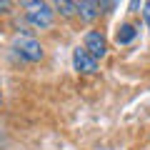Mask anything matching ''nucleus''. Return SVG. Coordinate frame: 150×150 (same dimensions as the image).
<instances>
[{"label": "nucleus", "instance_id": "9d476101", "mask_svg": "<svg viewBox=\"0 0 150 150\" xmlns=\"http://www.w3.org/2000/svg\"><path fill=\"white\" fill-rule=\"evenodd\" d=\"M0 103H3V95H0Z\"/></svg>", "mask_w": 150, "mask_h": 150}, {"label": "nucleus", "instance_id": "f257e3e1", "mask_svg": "<svg viewBox=\"0 0 150 150\" xmlns=\"http://www.w3.org/2000/svg\"><path fill=\"white\" fill-rule=\"evenodd\" d=\"M25 18L28 23H30L33 28H38V30H45V28L53 25V5H48V3H25Z\"/></svg>", "mask_w": 150, "mask_h": 150}, {"label": "nucleus", "instance_id": "7ed1b4c3", "mask_svg": "<svg viewBox=\"0 0 150 150\" xmlns=\"http://www.w3.org/2000/svg\"><path fill=\"white\" fill-rule=\"evenodd\" d=\"M83 48L88 50V53L93 55V58H103V55L108 53V40H105V35L103 33H98V30H88L85 33V38H83Z\"/></svg>", "mask_w": 150, "mask_h": 150}, {"label": "nucleus", "instance_id": "6e6552de", "mask_svg": "<svg viewBox=\"0 0 150 150\" xmlns=\"http://www.w3.org/2000/svg\"><path fill=\"white\" fill-rule=\"evenodd\" d=\"M143 18H145V23L150 25V3H143Z\"/></svg>", "mask_w": 150, "mask_h": 150}, {"label": "nucleus", "instance_id": "0eeeda50", "mask_svg": "<svg viewBox=\"0 0 150 150\" xmlns=\"http://www.w3.org/2000/svg\"><path fill=\"white\" fill-rule=\"evenodd\" d=\"M55 10L60 13V15H73V13H78V8H75V3H55Z\"/></svg>", "mask_w": 150, "mask_h": 150}, {"label": "nucleus", "instance_id": "f03ea898", "mask_svg": "<svg viewBox=\"0 0 150 150\" xmlns=\"http://www.w3.org/2000/svg\"><path fill=\"white\" fill-rule=\"evenodd\" d=\"M15 50H18L20 58L30 60V63H38V60L43 58V45L38 43L35 38H28V35L15 38Z\"/></svg>", "mask_w": 150, "mask_h": 150}, {"label": "nucleus", "instance_id": "423d86ee", "mask_svg": "<svg viewBox=\"0 0 150 150\" xmlns=\"http://www.w3.org/2000/svg\"><path fill=\"white\" fill-rule=\"evenodd\" d=\"M135 38H138V30H135V25L125 23V25H120V28H118V33H115V43H118V45H128V43H133Z\"/></svg>", "mask_w": 150, "mask_h": 150}, {"label": "nucleus", "instance_id": "20e7f679", "mask_svg": "<svg viewBox=\"0 0 150 150\" xmlns=\"http://www.w3.org/2000/svg\"><path fill=\"white\" fill-rule=\"evenodd\" d=\"M73 65H75V70L83 73V75H95L98 73V60L93 58L85 48H75L73 50Z\"/></svg>", "mask_w": 150, "mask_h": 150}, {"label": "nucleus", "instance_id": "1a4fd4ad", "mask_svg": "<svg viewBox=\"0 0 150 150\" xmlns=\"http://www.w3.org/2000/svg\"><path fill=\"white\" fill-rule=\"evenodd\" d=\"M5 10H8V3L3 0V3H0V13H5Z\"/></svg>", "mask_w": 150, "mask_h": 150}, {"label": "nucleus", "instance_id": "39448f33", "mask_svg": "<svg viewBox=\"0 0 150 150\" xmlns=\"http://www.w3.org/2000/svg\"><path fill=\"white\" fill-rule=\"evenodd\" d=\"M75 8L83 20H95L100 15V3H93V0H80V3H75Z\"/></svg>", "mask_w": 150, "mask_h": 150}]
</instances>
